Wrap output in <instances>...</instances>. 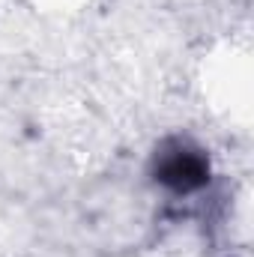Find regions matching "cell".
<instances>
[{
    "instance_id": "cell-1",
    "label": "cell",
    "mask_w": 254,
    "mask_h": 257,
    "mask_svg": "<svg viewBox=\"0 0 254 257\" xmlns=\"http://www.w3.org/2000/svg\"><path fill=\"white\" fill-rule=\"evenodd\" d=\"M153 177L174 194H191L209 183V159L189 144L171 141L156 153Z\"/></svg>"
}]
</instances>
